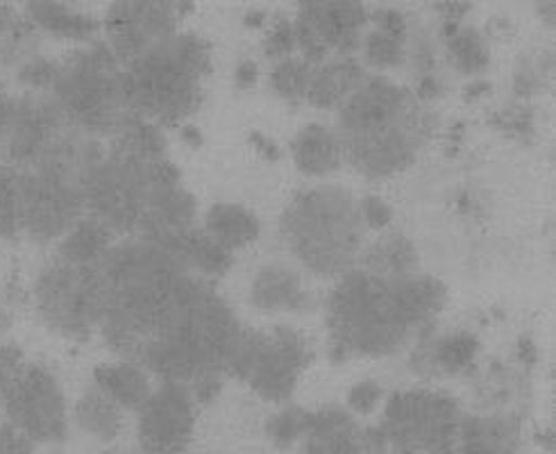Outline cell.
Returning <instances> with one entry per match:
<instances>
[{
  "label": "cell",
  "instance_id": "obj_28",
  "mask_svg": "<svg viewBox=\"0 0 556 454\" xmlns=\"http://www.w3.org/2000/svg\"><path fill=\"white\" fill-rule=\"evenodd\" d=\"M357 266L382 277H404L418 273L420 255L407 235L384 232L372 243H364Z\"/></svg>",
  "mask_w": 556,
  "mask_h": 454
},
{
  "label": "cell",
  "instance_id": "obj_41",
  "mask_svg": "<svg viewBox=\"0 0 556 454\" xmlns=\"http://www.w3.org/2000/svg\"><path fill=\"white\" fill-rule=\"evenodd\" d=\"M359 203V214L364 220L366 230H375V232H382L389 230L391 223H393V207L387 203L382 196H364Z\"/></svg>",
  "mask_w": 556,
  "mask_h": 454
},
{
  "label": "cell",
  "instance_id": "obj_54",
  "mask_svg": "<svg viewBox=\"0 0 556 454\" xmlns=\"http://www.w3.org/2000/svg\"><path fill=\"white\" fill-rule=\"evenodd\" d=\"M180 139H182V143H187L189 148H200L202 143H205V139H202V133H200L198 125H193V123H189V121L180 125Z\"/></svg>",
  "mask_w": 556,
  "mask_h": 454
},
{
  "label": "cell",
  "instance_id": "obj_49",
  "mask_svg": "<svg viewBox=\"0 0 556 454\" xmlns=\"http://www.w3.org/2000/svg\"><path fill=\"white\" fill-rule=\"evenodd\" d=\"M250 143H252V148L257 150V155H260L262 160H266V162H277V160L282 157L280 146H277L270 137H266V135H262V133H252V135H250Z\"/></svg>",
  "mask_w": 556,
  "mask_h": 454
},
{
  "label": "cell",
  "instance_id": "obj_56",
  "mask_svg": "<svg viewBox=\"0 0 556 454\" xmlns=\"http://www.w3.org/2000/svg\"><path fill=\"white\" fill-rule=\"evenodd\" d=\"M66 3H71V5H75V8H80V10H89V12H91V8H96L98 3H103V0H66Z\"/></svg>",
  "mask_w": 556,
  "mask_h": 454
},
{
  "label": "cell",
  "instance_id": "obj_43",
  "mask_svg": "<svg viewBox=\"0 0 556 454\" xmlns=\"http://www.w3.org/2000/svg\"><path fill=\"white\" fill-rule=\"evenodd\" d=\"M370 28L382 30L387 35H393L397 39H409V18L404 12L395 8H379L370 12Z\"/></svg>",
  "mask_w": 556,
  "mask_h": 454
},
{
  "label": "cell",
  "instance_id": "obj_14",
  "mask_svg": "<svg viewBox=\"0 0 556 454\" xmlns=\"http://www.w3.org/2000/svg\"><path fill=\"white\" fill-rule=\"evenodd\" d=\"M135 414L143 454H187L198 420V402L187 384L160 380Z\"/></svg>",
  "mask_w": 556,
  "mask_h": 454
},
{
  "label": "cell",
  "instance_id": "obj_36",
  "mask_svg": "<svg viewBox=\"0 0 556 454\" xmlns=\"http://www.w3.org/2000/svg\"><path fill=\"white\" fill-rule=\"evenodd\" d=\"M554 75V55L552 50L539 55H525L514 71V98L516 100H532L543 93L552 83Z\"/></svg>",
  "mask_w": 556,
  "mask_h": 454
},
{
  "label": "cell",
  "instance_id": "obj_31",
  "mask_svg": "<svg viewBox=\"0 0 556 454\" xmlns=\"http://www.w3.org/2000/svg\"><path fill=\"white\" fill-rule=\"evenodd\" d=\"M447 58L452 66L457 68L462 75H468V78H477L489 71L491 66V48L489 39L479 33L472 25H462V28L443 39Z\"/></svg>",
  "mask_w": 556,
  "mask_h": 454
},
{
  "label": "cell",
  "instance_id": "obj_18",
  "mask_svg": "<svg viewBox=\"0 0 556 454\" xmlns=\"http://www.w3.org/2000/svg\"><path fill=\"white\" fill-rule=\"evenodd\" d=\"M250 305L264 314H307L316 298L295 268L266 264L250 285Z\"/></svg>",
  "mask_w": 556,
  "mask_h": 454
},
{
  "label": "cell",
  "instance_id": "obj_1",
  "mask_svg": "<svg viewBox=\"0 0 556 454\" xmlns=\"http://www.w3.org/2000/svg\"><path fill=\"white\" fill-rule=\"evenodd\" d=\"M100 270L105 316L98 335L114 355L189 389L230 377L243 325L214 282L146 239L116 241Z\"/></svg>",
  "mask_w": 556,
  "mask_h": 454
},
{
  "label": "cell",
  "instance_id": "obj_7",
  "mask_svg": "<svg viewBox=\"0 0 556 454\" xmlns=\"http://www.w3.org/2000/svg\"><path fill=\"white\" fill-rule=\"evenodd\" d=\"M48 93L75 130L96 139H110L132 114L123 93V64L100 37L62 58L58 80Z\"/></svg>",
  "mask_w": 556,
  "mask_h": 454
},
{
  "label": "cell",
  "instance_id": "obj_25",
  "mask_svg": "<svg viewBox=\"0 0 556 454\" xmlns=\"http://www.w3.org/2000/svg\"><path fill=\"white\" fill-rule=\"evenodd\" d=\"M125 412L98 387H87L71 409V425L98 443H114L125 430Z\"/></svg>",
  "mask_w": 556,
  "mask_h": 454
},
{
  "label": "cell",
  "instance_id": "obj_40",
  "mask_svg": "<svg viewBox=\"0 0 556 454\" xmlns=\"http://www.w3.org/2000/svg\"><path fill=\"white\" fill-rule=\"evenodd\" d=\"M384 400H387V391L382 384L377 380H362L355 387H350L345 407L357 418H368L384 405Z\"/></svg>",
  "mask_w": 556,
  "mask_h": 454
},
{
  "label": "cell",
  "instance_id": "obj_30",
  "mask_svg": "<svg viewBox=\"0 0 556 454\" xmlns=\"http://www.w3.org/2000/svg\"><path fill=\"white\" fill-rule=\"evenodd\" d=\"M105 141L110 148L118 150V153L132 155V157H141V160L168 157V141L164 137V128L137 114H130L125 118L118 125V130Z\"/></svg>",
  "mask_w": 556,
  "mask_h": 454
},
{
  "label": "cell",
  "instance_id": "obj_52",
  "mask_svg": "<svg viewBox=\"0 0 556 454\" xmlns=\"http://www.w3.org/2000/svg\"><path fill=\"white\" fill-rule=\"evenodd\" d=\"M534 10H536V16L545 25V28L554 30V25H556V0H536Z\"/></svg>",
  "mask_w": 556,
  "mask_h": 454
},
{
  "label": "cell",
  "instance_id": "obj_11",
  "mask_svg": "<svg viewBox=\"0 0 556 454\" xmlns=\"http://www.w3.org/2000/svg\"><path fill=\"white\" fill-rule=\"evenodd\" d=\"M0 407L5 420L37 445H62L71 434V409L55 370L28 362L3 391Z\"/></svg>",
  "mask_w": 556,
  "mask_h": 454
},
{
  "label": "cell",
  "instance_id": "obj_35",
  "mask_svg": "<svg viewBox=\"0 0 556 454\" xmlns=\"http://www.w3.org/2000/svg\"><path fill=\"white\" fill-rule=\"evenodd\" d=\"M0 239H23L18 171L5 162H0Z\"/></svg>",
  "mask_w": 556,
  "mask_h": 454
},
{
  "label": "cell",
  "instance_id": "obj_29",
  "mask_svg": "<svg viewBox=\"0 0 556 454\" xmlns=\"http://www.w3.org/2000/svg\"><path fill=\"white\" fill-rule=\"evenodd\" d=\"M202 230L223 248L237 252L260 239L262 223L255 212L243 205L216 203L207 210L205 220H202Z\"/></svg>",
  "mask_w": 556,
  "mask_h": 454
},
{
  "label": "cell",
  "instance_id": "obj_57",
  "mask_svg": "<svg viewBox=\"0 0 556 454\" xmlns=\"http://www.w3.org/2000/svg\"><path fill=\"white\" fill-rule=\"evenodd\" d=\"M46 454H64V452H58V450H55V452H46Z\"/></svg>",
  "mask_w": 556,
  "mask_h": 454
},
{
  "label": "cell",
  "instance_id": "obj_21",
  "mask_svg": "<svg viewBox=\"0 0 556 454\" xmlns=\"http://www.w3.org/2000/svg\"><path fill=\"white\" fill-rule=\"evenodd\" d=\"M366 75L364 62L355 55H339L314 64L305 103L320 112H339Z\"/></svg>",
  "mask_w": 556,
  "mask_h": 454
},
{
  "label": "cell",
  "instance_id": "obj_2",
  "mask_svg": "<svg viewBox=\"0 0 556 454\" xmlns=\"http://www.w3.org/2000/svg\"><path fill=\"white\" fill-rule=\"evenodd\" d=\"M447 289L432 275L382 277L359 266L341 275L325 300L327 360H382L434 327Z\"/></svg>",
  "mask_w": 556,
  "mask_h": 454
},
{
  "label": "cell",
  "instance_id": "obj_13",
  "mask_svg": "<svg viewBox=\"0 0 556 454\" xmlns=\"http://www.w3.org/2000/svg\"><path fill=\"white\" fill-rule=\"evenodd\" d=\"M193 10V0H110L100 18L103 39L116 60L128 64L148 48L178 33Z\"/></svg>",
  "mask_w": 556,
  "mask_h": 454
},
{
  "label": "cell",
  "instance_id": "obj_48",
  "mask_svg": "<svg viewBox=\"0 0 556 454\" xmlns=\"http://www.w3.org/2000/svg\"><path fill=\"white\" fill-rule=\"evenodd\" d=\"M14 100L16 96L5 87V83L0 80V143H3L10 121H12V112H14Z\"/></svg>",
  "mask_w": 556,
  "mask_h": 454
},
{
  "label": "cell",
  "instance_id": "obj_27",
  "mask_svg": "<svg viewBox=\"0 0 556 454\" xmlns=\"http://www.w3.org/2000/svg\"><path fill=\"white\" fill-rule=\"evenodd\" d=\"M116 235L91 214L80 216L58 241V260L75 266H93L103 262Z\"/></svg>",
  "mask_w": 556,
  "mask_h": 454
},
{
  "label": "cell",
  "instance_id": "obj_47",
  "mask_svg": "<svg viewBox=\"0 0 556 454\" xmlns=\"http://www.w3.org/2000/svg\"><path fill=\"white\" fill-rule=\"evenodd\" d=\"M260 80V66L255 60H241L235 68V87L241 91H248L257 85Z\"/></svg>",
  "mask_w": 556,
  "mask_h": 454
},
{
  "label": "cell",
  "instance_id": "obj_37",
  "mask_svg": "<svg viewBox=\"0 0 556 454\" xmlns=\"http://www.w3.org/2000/svg\"><path fill=\"white\" fill-rule=\"evenodd\" d=\"M489 125L500 135L520 143H532L536 139V112L527 100H514L489 114Z\"/></svg>",
  "mask_w": 556,
  "mask_h": 454
},
{
  "label": "cell",
  "instance_id": "obj_42",
  "mask_svg": "<svg viewBox=\"0 0 556 454\" xmlns=\"http://www.w3.org/2000/svg\"><path fill=\"white\" fill-rule=\"evenodd\" d=\"M434 8L441 18V39L457 33L466 23V16L472 12L470 0H434Z\"/></svg>",
  "mask_w": 556,
  "mask_h": 454
},
{
  "label": "cell",
  "instance_id": "obj_19",
  "mask_svg": "<svg viewBox=\"0 0 556 454\" xmlns=\"http://www.w3.org/2000/svg\"><path fill=\"white\" fill-rule=\"evenodd\" d=\"M23 12L35 23L43 39L83 46L103 35L100 18L66 0H23Z\"/></svg>",
  "mask_w": 556,
  "mask_h": 454
},
{
  "label": "cell",
  "instance_id": "obj_15",
  "mask_svg": "<svg viewBox=\"0 0 556 454\" xmlns=\"http://www.w3.org/2000/svg\"><path fill=\"white\" fill-rule=\"evenodd\" d=\"M68 128L71 123L53 96L21 91L14 100L8 135L0 143V162L18 171L30 168Z\"/></svg>",
  "mask_w": 556,
  "mask_h": 454
},
{
  "label": "cell",
  "instance_id": "obj_23",
  "mask_svg": "<svg viewBox=\"0 0 556 454\" xmlns=\"http://www.w3.org/2000/svg\"><path fill=\"white\" fill-rule=\"evenodd\" d=\"M291 157L295 168L307 178H325L345 164L341 139L325 123H309L291 139Z\"/></svg>",
  "mask_w": 556,
  "mask_h": 454
},
{
  "label": "cell",
  "instance_id": "obj_34",
  "mask_svg": "<svg viewBox=\"0 0 556 454\" xmlns=\"http://www.w3.org/2000/svg\"><path fill=\"white\" fill-rule=\"evenodd\" d=\"M359 53L364 58V66L375 71H391L407 62V39H397L368 25Z\"/></svg>",
  "mask_w": 556,
  "mask_h": 454
},
{
  "label": "cell",
  "instance_id": "obj_39",
  "mask_svg": "<svg viewBox=\"0 0 556 454\" xmlns=\"http://www.w3.org/2000/svg\"><path fill=\"white\" fill-rule=\"evenodd\" d=\"M264 58L270 62H280L291 55H298V41H295V28L293 18L277 16L266 25V35L262 41Z\"/></svg>",
  "mask_w": 556,
  "mask_h": 454
},
{
  "label": "cell",
  "instance_id": "obj_16",
  "mask_svg": "<svg viewBox=\"0 0 556 454\" xmlns=\"http://www.w3.org/2000/svg\"><path fill=\"white\" fill-rule=\"evenodd\" d=\"M414 343L409 366L420 377L466 375L479 355V339L466 330L439 335L437 327H429Z\"/></svg>",
  "mask_w": 556,
  "mask_h": 454
},
{
  "label": "cell",
  "instance_id": "obj_53",
  "mask_svg": "<svg viewBox=\"0 0 556 454\" xmlns=\"http://www.w3.org/2000/svg\"><path fill=\"white\" fill-rule=\"evenodd\" d=\"M245 30H266V25L270 23V16L266 10H248L241 18Z\"/></svg>",
  "mask_w": 556,
  "mask_h": 454
},
{
  "label": "cell",
  "instance_id": "obj_8",
  "mask_svg": "<svg viewBox=\"0 0 556 454\" xmlns=\"http://www.w3.org/2000/svg\"><path fill=\"white\" fill-rule=\"evenodd\" d=\"M39 323L64 341L85 343L98 335L105 316V280L100 264L75 266L48 262L33 285Z\"/></svg>",
  "mask_w": 556,
  "mask_h": 454
},
{
  "label": "cell",
  "instance_id": "obj_17",
  "mask_svg": "<svg viewBox=\"0 0 556 454\" xmlns=\"http://www.w3.org/2000/svg\"><path fill=\"white\" fill-rule=\"evenodd\" d=\"M300 454H366V425L341 405H325L312 412Z\"/></svg>",
  "mask_w": 556,
  "mask_h": 454
},
{
  "label": "cell",
  "instance_id": "obj_50",
  "mask_svg": "<svg viewBox=\"0 0 556 454\" xmlns=\"http://www.w3.org/2000/svg\"><path fill=\"white\" fill-rule=\"evenodd\" d=\"M516 357L518 362L522 364V368L532 370L539 362V350H536V343L529 339V337H520L518 343H516Z\"/></svg>",
  "mask_w": 556,
  "mask_h": 454
},
{
  "label": "cell",
  "instance_id": "obj_10",
  "mask_svg": "<svg viewBox=\"0 0 556 454\" xmlns=\"http://www.w3.org/2000/svg\"><path fill=\"white\" fill-rule=\"evenodd\" d=\"M312 360L309 341L291 325H277L266 332L243 327L230 377L245 382L264 402L287 405Z\"/></svg>",
  "mask_w": 556,
  "mask_h": 454
},
{
  "label": "cell",
  "instance_id": "obj_44",
  "mask_svg": "<svg viewBox=\"0 0 556 454\" xmlns=\"http://www.w3.org/2000/svg\"><path fill=\"white\" fill-rule=\"evenodd\" d=\"M25 364H28V360H25V352L18 343H0V391L14 382V377L23 370Z\"/></svg>",
  "mask_w": 556,
  "mask_h": 454
},
{
  "label": "cell",
  "instance_id": "obj_24",
  "mask_svg": "<svg viewBox=\"0 0 556 454\" xmlns=\"http://www.w3.org/2000/svg\"><path fill=\"white\" fill-rule=\"evenodd\" d=\"M43 53V37L14 3H0V73L14 75L25 62Z\"/></svg>",
  "mask_w": 556,
  "mask_h": 454
},
{
  "label": "cell",
  "instance_id": "obj_45",
  "mask_svg": "<svg viewBox=\"0 0 556 454\" xmlns=\"http://www.w3.org/2000/svg\"><path fill=\"white\" fill-rule=\"evenodd\" d=\"M0 454H37V443L10 420H0Z\"/></svg>",
  "mask_w": 556,
  "mask_h": 454
},
{
  "label": "cell",
  "instance_id": "obj_6",
  "mask_svg": "<svg viewBox=\"0 0 556 454\" xmlns=\"http://www.w3.org/2000/svg\"><path fill=\"white\" fill-rule=\"evenodd\" d=\"M175 185H182V173L168 157H132L118 153L105 141L103 153L83 178L85 207L116 237L132 239L157 198Z\"/></svg>",
  "mask_w": 556,
  "mask_h": 454
},
{
  "label": "cell",
  "instance_id": "obj_38",
  "mask_svg": "<svg viewBox=\"0 0 556 454\" xmlns=\"http://www.w3.org/2000/svg\"><path fill=\"white\" fill-rule=\"evenodd\" d=\"M60 58H53L48 53L35 55L30 62H25L12 78L21 87V91H35V93H48L53 89L58 73H60Z\"/></svg>",
  "mask_w": 556,
  "mask_h": 454
},
{
  "label": "cell",
  "instance_id": "obj_51",
  "mask_svg": "<svg viewBox=\"0 0 556 454\" xmlns=\"http://www.w3.org/2000/svg\"><path fill=\"white\" fill-rule=\"evenodd\" d=\"M491 91H493L491 83H486V80H472V83H468L464 87L462 96H464L466 103H479V100H484L486 96H491Z\"/></svg>",
  "mask_w": 556,
  "mask_h": 454
},
{
  "label": "cell",
  "instance_id": "obj_55",
  "mask_svg": "<svg viewBox=\"0 0 556 454\" xmlns=\"http://www.w3.org/2000/svg\"><path fill=\"white\" fill-rule=\"evenodd\" d=\"M12 325H14V312L10 307V302L5 300V295L0 293V339L10 335Z\"/></svg>",
  "mask_w": 556,
  "mask_h": 454
},
{
  "label": "cell",
  "instance_id": "obj_5",
  "mask_svg": "<svg viewBox=\"0 0 556 454\" xmlns=\"http://www.w3.org/2000/svg\"><path fill=\"white\" fill-rule=\"evenodd\" d=\"M293 260L320 280H339L359 262L366 227L357 198L339 185L298 191L280 218Z\"/></svg>",
  "mask_w": 556,
  "mask_h": 454
},
{
  "label": "cell",
  "instance_id": "obj_46",
  "mask_svg": "<svg viewBox=\"0 0 556 454\" xmlns=\"http://www.w3.org/2000/svg\"><path fill=\"white\" fill-rule=\"evenodd\" d=\"M414 93L418 100H422V103L432 105L437 103L439 98L445 96V83L439 78L437 71L434 73H425V75H418L416 78V87H414Z\"/></svg>",
  "mask_w": 556,
  "mask_h": 454
},
{
  "label": "cell",
  "instance_id": "obj_12",
  "mask_svg": "<svg viewBox=\"0 0 556 454\" xmlns=\"http://www.w3.org/2000/svg\"><path fill=\"white\" fill-rule=\"evenodd\" d=\"M370 25L364 0H298L293 28L298 55L320 64L339 55H357Z\"/></svg>",
  "mask_w": 556,
  "mask_h": 454
},
{
  "label": "cell",
  "instance_id": "obj_26",
  "mask_svg": "<svg viewBox=\"0 0 556 454\" xmlns=\"http://www.w3.org/2000/svg\"><path fill=\"white\" fill-rule=\"evenodd\" d=\"M93 387L110 395L125 412H137L153 391V375L130 360L103 362L93 368Z\"/></svg>",
  "mask_w": 556,
  "mask_h": 454
},
{
  "label": "cell",
  "instance_id": "obj_32",
  "mask_svg": "<svg viewBox=\"0 0 556 454\" xmlns=\"http://www.w3.org/2000/svg\"><path fill=\"white\" fill-rule=\"evenodd\" d=\"M312 71H314L312 62H307L300 55H291L287 60L275 62V66L270 68L268 85H270L273 93L280 100H285V103L300 105V103H305V98H307Z\"/></svg>",
  "mask_w": 556,
  "mask_h": 454
},
{
  "label": "cell",
  "instance_id": "obj_20",
  "mask_svg": "<svg viewBox=\"0 0 556 454\" xmlns=\"http://www.w3.org/2000/svg\"><path fill=\"white\" fill-rule=\"evenodd\" d=\"M450 454H522L520 418L514 414H464L462 434Z\"/></svg>",
  "mask_w": 556,
  "mask_h": 454
},
{
  "label": "cell",
  "instance_id": "obj_4",
  "mask_svg": "<svg viewBox=\"0 0 556 454\" xmlns=\"http://www.w3.org/2000/svg\"><path fill=\"white\" fill-rule=\"evenodd\" d=\"M212 68V43L195 33L178 30L123 64L125 103L132 114L160 128H180L205 103Z\"/></svg>",
  "mask_w": 556,
  "mask_h": 454
},
{
  "label": "cell",
  "instance_id": "obj_9",
  "mask_svg": "<svg viewBox=\"0 0 556 454\" xmlns=\"http://www.w3.org/2000/svg\"><path fill=\"white\" fill-rule=\"evenodd\" d=\"M464 409L437 389H404L384 400L379 430L387 454H450L459 441Z\"/></svg>",
  "mask_w": 556,
  "mask_h": 454
},
{
  "label": "cell",
  "instance_id": "obj_3",
  "mask_svg": "<svg viewBox=\"0 0 556 454\" xmlns=\"http://www.w3.org/2000/svg\"><path fill=\"white\" fill-rule=\"evenodd\" d=\"M337 135L345 164L366 180H391L407 171L439 130V114L384 75H366L339 110Z\"/></svg>",
  "mask_w": 556,
  "mask_h": 454
},
{
  "label": "cell",
  "instance_id": "obj_33",
  "mask_svg": "<svg viewBox=\"0 0 556 454\" xmlns=\"http://www.w3.org/2000/svg\"><path fill=\"white\" fill-rule=\"evenodd\" d=\"M309 420H312L309 409L298 407V405H285L280 412L268 416L264 432L277 450L289 452L300 445L302 437H305L309 427Z\"/></svg>",
  "mask_w": 556,
  "mask_h": 454
},
{
  "label": "cell",
  "instance_id": "obj_58",
  "mask_svg": "<svg viewBox=\"0 0 556 454\" xmlns=\"http://www.w3.org/2000/svg\"><path fill=\"white\" fill-rule=\"evenodd\" d=\"M105 454H123V452H105Z\"/></svg>",
  "mask_w": 556,
  "mask_h": 454
},
{
  "label": "cell",
  "instance_id": "obj_22",
  "mask_svg": "<svg viewBox=\"0 0 556 454\" xmlns=\"http://www.w3.org/2000/svg\"><path fill=\"white\" fill-rule=\"evenodd\" d=\"M170 255L178 260L187 270L202 277L207 282H216L230 273L235 266V252L214 241L202 227H189L187 232L173 237L164 243Z\"/></svg>",
  "mask_w": 556,
  "mask_h": 454
}]
</instances>
